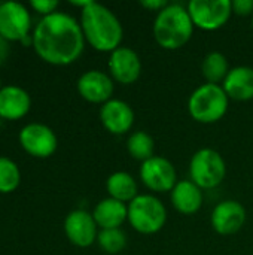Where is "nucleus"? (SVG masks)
<instances>
[{
  "label": "nucleus",
  "instance_id": "nucleus-1",
  "mask_svg": "<svg viewBox=\"0 0 253 255\" xmlns=\"http://www.w3.org/2000/svg\"><path fill=\"white\" fill-rule=\"evenodd\" d=\"M34 52L48 64L69 66L84 52L85 37L79 21L66 13L54 12L42 16L33 28Z\"/></svg>",
  "mask_w": 253,
  "mask_h": 255
},
{
  "label": "nucleus",
  "instance_id": "nucleus-2",
  "mask_svg": "<svg viewBox=\"0 0 253 255\" xmlns=\"http://www.w3.org/2000/svg\"><path fill=\"white\" fill-rule=\"evenodd\" d=\"M79 24L85 42L95 51L113 52L121 46L124 37L122 24L119 18L104 4L89 1V4L81 10Z\"/></svg>",
  "mask_w": 253,
  "mask_h": 255
},
{
  "label": "nucleus",
  "instance_id": "nucleus-3",
  "mask_svg": "<svg viewBox=\"0 0 253 255\" xmlns=\"http://www.w3.org/2000/svg\"><path fill=\"white\" fill-rule=\"evenodd\" d=\"M194 28L195 27L186 6L180 3H169L157 13L152 31L161 48L174 51L191 40Z\"/></svg>",
  "mask_w": 253,
  "mask_h": 255
},
{
  "label": "nucleus",
  "instance_id": "nucleus-4",
  "mask_svg": "<svg viewBox=\"0 0 253 255\" xmlns=\"http://www.w3.org/2000/svg\"><path fill=\"white\" fill-rule=\"evenodd\" d=\"M230 97L222 85L203 84L192 91L188 99V112L197 123L213 124L228 112Z\"/></svg>",
  "mask_w": 253,
  "mask_h": 255
},
{
  "label": "nucleus",
  "instance_id": "nucleus-5",
  "mask_svg": "<svg viewBox=\"0 0 253 255\" xmlns=\"http://www.w3.org/2000/svg\"><path fill=\"white\" fill-rule=\"evenodd\" d=\"M130 226L142 235H155L167 223V209L154 194H139L128 203Z\"/></svg>",
  "mask_w": 253,
  "mask_h": 255
},
{
  "label": "nucleus",
  "instance_id": "nucleus-6",
  "mask_svg": "<svg viewBox=\"0 0 253 255\" xmlns=\"http://www.w3.org/2000/svg\"><path fill=\"white\" fill-rule=\"evenodd\" d=\"M189 176L201 190H213L219 187L227 176L224 157L212 148L198 149L191 158Z\"/></svg>",
  "mask_w": 253,
  "mask_h": 255
},
{
  "label": "nucleus",
  "instance_id": "nucleus-7",
  "mask_svg": "<svg viewBox=\"0 0 253 255\" xmlns=\"http://www.w3.org/2000/svg\"><path fill=\"white\" fill-rule=\"evenodd\" d=\"M186 9L194 27L206 31L224 27L233 15L231 0H191Z\"/></svg>",
  "mask_w": 253,
  "mask_h": 255
},
{
  "label": "nucleus",
  "instance_id": "nucleus-8",
  "mask_svg": "<svg viewBox=\"0 0 253 255\" xmlns=\"http://www.w3.org/2000/svg\"><path fill=\"white\" fill-rule=\"evenodd\" d=\"M21 148L34 158H48L58 148V139L55 131L42 123L25 124L18 134Z\"/></svg>",
  "mask_w": 253,
  "mask_h": 255
},
{
  "label": "nucleus",
  "instance_id": "nucleus-9",
  "mask_svg": "<svg viewBox=\"0 0 253 255\" xmlns=\"http://www.w3.org/2000/svg\"><path fill=\"white\" fill-rule=\"evenodd\" d=\"M30 10L18 1L0 3V36L7 42H21L31 33Z\"/></svg>",
  "mask_w": 253,
  "mask_h": 255
},
{
  "label": "nucleus",
  "instance_id": "nucleus-10",
  "mask_svg": "<svg viewBox=\"0 0 253 255\" xmlns=\"http://www.w3.org/2000/svg\"><path fill=\"white\" fill-rule=\"evenodd\" d=\"M139 176L143 185L154 193L171 191L177 184V175L173 163L161 155H155L142 163Z\"/></svg>",
  "mask_w": 253,
  "mask_h": 255
},
{
  "label": "nucleus",
  "instance_id": "nucleus-11",
  "mask_svg": "<svg viewBox=\"0 0 253 255\" xmlns=\"http://www.w3.org/2000/svg\"><path fill=\"white\" fill-rule=\"evenodd\" d=\"M107 67L113 81L122 85H131L140 78L142 60L134 49L128 46H119L110 52Z\"/></svg>",
  "mask_w": 253,
  "mask_h": 255
},
{
  "label": "nucleus",
  "instance_id": "nucleus-12",
  "mask_svg": "<svg viewBox=\"0 0 253 255\" xmlns=\"http://www.w3.org/2000/svg\"><path fill=\"white\" fill-rule=\"evenodd\" d=\"M98 226L92 217V214L76 209L72 211L64 220V233L70 244L78 248L91 247L98 236Z\"/></svg>",
  "mask_w": 253,
  "mask_h": 255
},
{
  "label": "nucleus",
  "instance_id": "nucleus-13",
  "mask_svg": "<svg viewBox=\"0 0 253 255\" xmlns=\"http://www.w3.org/2000/svg\"><path fill=\"white\" fill-rule=\"evenodd\" d=\"M115 81L110 78L109 73L101 72V70H86L82 73L78 79V93L79 96L95 105H104L112 99L113 88H115Z\"/></svg>",
  "mask_w": 253,
  "mask_h": 255
},
{
  "label": "nucleus",
  "instance_id": "nucleus-14",
  "mask_svg": "<svg viewBox=\"0 0 253 255\" xmlns=\"http://www.w3.org/2000/svg\"><path fill=\"white\" fill-rule=\"evenodd\" d=\"M246 223V209L237 200H224L215 206L210 217L213 230L222 236L236 235Z\"/></svg>",
  "mask_w": 253,
  "mask_h": 255
},
{
  "label": "nucleus",
  "instance_id": "nucleus-15",
  "mask_svg": "<svg viewBox=\"0 0 253 255\" xmlns=\"http://www.w3.org/2000/svg\"><path fill=\"white\" fill-rule=\"evenodd\" d=\"M100 121L112 134H125L134 124L133 108L119 99H110L100 108Z\"/></svg>",
  "mask_w": 253,
  "mask_h": 255
},
{
  "label": "nucleus",
  "instance_id": "nucleus-16",
  "mask_svg": "<svg viewBox=\"0 0 253 255\" xmlns=\"http://www.w3.org/2000/svg\"><path fill=\"white\" fill-rule=\"evenodd\" d=\"M31 109L30 94L18 85H4L0 88V118L18 121Z\"/></svg>",
  "mask_w": 253,
  "mask_h": 255
},
{
  "label": "nucleus",
  "instance_id": "nucleus-17",
  "mask_svg": "<svg viewBox=\"0 0 253 255\" xmlns=\"http://www.w3.org/2000/svg\"><path fill=\"white\" fill-rule=\"evenodd\" d=\"M173 208L182 215H194L203 206V190L191 179L177 181L174 188L170 191Z\"/></svg>",
  "mask_w": 253,
  "mask_h": 255
},
{
  "label": "nucleus",
  "instance_id": "nucleus-18",
  "mask_svg": "<svg viewBox=\"0 0 253 255\" xmlns=\"http://www.w3.org/2000/svg\"><path fill=\"white\" fill-rule=\"evenodd\" d=\"M222 88L227 96L237 102H249L253 99V67L237 66L230 70Z\"/></svg>",
  "mask_w": 253,
  "mask_h": 255
},
{
  "label": "nucleus",
  "instance_id": "nucleus-19",
  "mask_svg": "<svg viewBox=\"0 0 253 255\" xmlns=\"http://www.w3.org/2000/svg\"><path fill=\"white\" fill-rule=\"evenodd\" d=\"M92 217L100 230L121 229V226L128 220V205L112 197H106L95 205Z\"/></svg>",
  "mask_w": 253,
  "mask_h": 255
},
{
  "label": "nucleus",
  "instance_id": "nucleus-20",
  "mask_svg": "<svg viewBox=\"0 0 253 255\" xmlns=\"http://www.w3.org/2000/svg\"><path fill=\"white\" fill-rule=\"evenodd\" d=\"M106 190L109 197L122 203H130L139 196L136 179L127 172H115L106 181Z\"/></svg>",
  "mask_w": 253,
  "mask_h": 255
},
{
  "label": "nucleus",
  "instance_id": "nucleus-21",
  "mask_svg": "<svg viewBox=\"0 0 253 255\" xmlns=\"http://www.w3.org/2000/svg\"><path fill=\"white\" fill-rule=\"evenodd\" d=\"M230 70L231 69L228 64V58L222 52H218V51L207 54L201 64V73L204 79L207 81V84L219 85L221 82L225 81Z\"/></svg>",
  "mask_w": 253,
  "mask_h": 255
},
{
  "label": "nucleus",
  "instance_id": "nucleus-22",
  "mask_svg": "<svg viewBox=\"0 0 253 255\" xmlns=\"http://www.w3.org/2000/svg\"><path fill=\"white\" fill-rule=\"evenodd\" d=\"M127 151L134 160L145 163L146 160L155 157V140L146 131H134L128 136Z\"/></svg>",
  "mask_w": 253,
  "mask_h": 255
},
{
  "label": "nucleus",
  "instance_id": "nucleus-23",
  "mask_svg": "<svg viewBox=\"0 0 253 255\" xmlns=\"http://www.w3.org/2000/svg\"><path fill=\"white\" fill-rule=\"evenodd\" d=\"M21 184V170L18 164L9 158L0 155V194L13 193Z\"/></svg>",
  "mask_w": 253,
  "mask_h": 255
},
{
  "label": "nucleus",
  "instance_id": "nucleus-24",
  "mask_svg": "<svg viewBox=\"0 0 253 255\" xmlns=\"http://www.w3.org/2000/svg\"><path fill=\"white\" fill-rule=\"evenodd\" d=\"M97 244L106 254L118 255L127 247V235L121 229L100 230L97 236Z\"/></svg>",
  "mask_w": 253,
  "mask_h": 255
},
{
  "label": "nucleus",
  "instance_id": "nucleus-25",
  "mask_svg": "<svg viewBox=\"0 0 253 255\" xmlns=\"http://www.w3.org/2000/svg\"><path fill=\"white\" fill-rule=\"evenodd\" d=\"M30 7L34 12L40 13L42 16H46V15H51V13L57 12L58 1L57 0H31Z\"/></svg>",
  "mask_w": 253,
  "mask_h": 255
},
{
  "label": "nucleus",
  "instance_id": "nucleus-26",
  "mask_svg": "<svg viewBox=\"0 0 253 255\" xmlns=\"http://www.w3.org/2000/svg\"><path fill=\"white\" fill-rule=\"evenodd\" d=\"M233 13L240 16H249L253 15V0H234L231 1Z\"/></svg>",
  "mask_w": 253,
  "mask_h": 255
},
{
  "label": "nucleus",
  "instance_id": "nucleus-27",
  "mask_svg": "<svg viewBox=\"0 0 253 255\" xmlns=\"http://www.w3.org/2000/svg\"><path fill=\"white\" fill-rule=\"evenodd\" d=\"M140 4L145 7V9H148V10H154V12H161L169 3L166 1V0H142L140 1Z\"/></svg>",
  "mask_w": 253,
  "mask_h": 255
},
{
  "label": "nucleus",
  "instance_id": "nucleus-28",
  "mask_svg": "<svg viewBox=\"0 0 253 255\" xmlns=\"http://www.w3.org/2000/svg\"><path fill=\"white\" fill-rule=\"evenodd\" d=\"M7 55H9V42L3 36H0V66L4 63Z\"/></svg>",
  "mask_w": 253,
  "mask_h": 255
},
{
  "label": "nucleus",
  "instance_id": "nucleus-29",
  "mask_svg": "<svg viewBox=\"0 0 253 255\" xmlns=\"http://www.w3.org/2000/svg\"><path fill=\"white\" fill-rule=\"evenodd\" d=\"M252 27H253V15H252Z\"/></svg>",
  "mask_w": 253,
  "mask_h": 255
},
{
  "label": "nucleus",
  "instance_id": "nucleus-30",
  "mask_svg": "<svg viewBox=\"0 0 253 255\" xmlns=\"http://www.w3.org/2000/svg\"><path fill=\"white\" fill-rule=\"evenodd\" d=\"M0 88H1V84H0Z\"/></svg>",
  "mask_w": 253,
  "mask_h": 255
}]
</instances>
